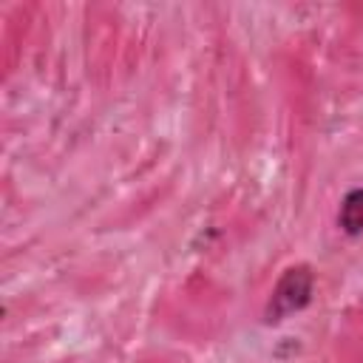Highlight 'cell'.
Masks as SVG:
<instances>
[{
    "instance_id": "cell-1",
    "label": "cell",
    "mask_w": 363,
    "mask_h": 363,
    "mask_svg": "<svg viewBox=\"0 0 363 363\" xmlns=\"http://www.w3.org/2000/svg\"><path fill=\"white\" fill-rule=\"evenodd\" d=\"M312 284H315V278H312V269L306 264L284 269V275L278 278V284L272 286V295L267 301L264 320L278 323V320L289 318L292 312H301L312 301Z\"/></svg>"
},
{
    "instance_id": "cell-2",
    "label": "cell",
    "mask_w": 363,
    "mask_h": 363,
    "mask_svg": "<svg viewBox=\"0 0 363 363\" xmlns=\"http://www.w3.org/2000/svg\"><path fill=\"white\" fill-rule=\"evenodd\" d=\"M337 224L346 235H360L363 233V187L346 193V199L340 201Z\"/></svg>"
}]
</instances>
